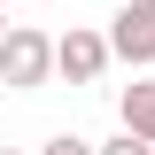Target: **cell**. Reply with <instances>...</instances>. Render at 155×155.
<instances>
[{
	"label": "cell",
	"instance_id": "cell-1",
	"mask_svg": "<svg viewBox=\"0 0 155 155\" xmlns=\"http://www.w3.org/2000/svg\"><path fill=\"white\" fill-rule=\"evenodd\" d=\"M47 78H54V39L31 31V23H8V39H0V85L39 93Z\"/></svg>",
	"mask_w": 155,
	"mask_h": 155
},
{
	"label": "cell",
	"instance_id": "cell-2",
	"mask_svg": "<svg viewBox=\"0 0 155 155\" xmlns=\"http://www.w3.org/2000/svg\"><path fill=\"white\" fill-rule=\"evenodd\" d=\"M109 62H116L109 31H85V23H70V31L54 39V78H70V85H93Z\"/></svg>",
	"mask_w": 155,
	"mask_h": 155
},
{
	"label": "cell",
	"instance_id": "cell-3",
	"mask_svg": "<svg viewBox=\"0 0 155 155\" xmlns=\"http://www.w3.org/2000/svg\"><path fill=\"white\" fill-rule=\"evenodd\" d=\"M109 47H116V62H155V0H124L116 8Z\"/></svg>",
	"mask_w": 155,
	"mask_h": 155
},
{
	"label": "cell",
	"instance_id": "cell-4",
	"mask_svg": "<svg viewBox=\"0 0 155 155\" xmlns=\"http://www.w3.org/2000/svg\"><path fill=\"white\" fill-rule=\"evenodd\" d=\"M116 116L132 124L140 140H155V85H124V101H116Z\"/></svg>",
	"mask_w": 155,
	"mask_h": 155
},
{
	"label": "cell",
	"instance_id": "cell-5",
	"mask_svg": "<svg viewBox=\"0 0 155 155\" xmlns=\"http://www.w3.org/2000/svg\"><path fill=\"white\" fill-rule=\"evenodd\" d=\"M101 155H155V140H140L132 124H124V132H116V140H101Z\"/></svg>",
	"mask_w": 155,
	"mask_h": 155
},
{
	"label": "cell",
	"instance_id": "cell-6",
	"mask_svg": "<svg viewBox=\"0 0 155 155\" xmlns=\"http://www.w3.org/2000/svg\"><path fill=\"white\" fill-rule=\"evenodd\" d=\"M39 155H101V147H93V140H78V132H54Z\"/></svg>",
	"mask_w": 155,
	"mask_h": 155
},
{
	"label": "cell",
	"instance_id": "cell-7",
	"mask_svg": "<svg viewBox=\"0 0 155 155\" xmlns=\"http://www.w3.org/2000/svg\"><path fill=\"white\" fill-rule=\"evenodd\" d=\"M0 39H8V0H0Z\"/></svg>",
	"mask_w": 155,
	"mask_h": 155
},
{
	"label": "cell",
	"instance_id": "cell-8",
	"mask_svg": "<svg viewBox=\"0 0 155 155\" xmlns=\"http://www.w3.org/2000/svg\"><path fill=\"white\" fill-rule=\"evenodd\" d=\"M0 155H16V147H0Z\"/></svg>",
	"mask_w": 155,
	"mask_h": 155
}]
</instances>
